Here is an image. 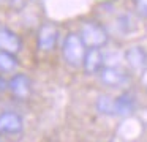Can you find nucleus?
<instances>
[{
  "instance_id": "nucleus-1",
  "label": "nucleus",
  "mask_w": 147,
  "mask_h": 142,
  "mask_svg": "<svg viewBox=\"0 0 147 142\" xmlns=\"http://www.w3.org/2000/svg\"><path fill=\"white\" fill-rule=\"evenodd\" d=\"M86 52H87V46L82 41L81 35L76 33V32H70L62 43V57H63L65 63L73 66V68L82 66Z\"/></svg>"
},
{
  "instance_id": "nucleus-2",
  "label": "nucleus",
  "mask_w": 147,
  "mask_h": 142,
  "mask_svg": "<svg viewBox=\"0 0 147 142\" xmlns=\"http://www.w3.org/2000/svg\"><path fill=\"white\" fill-rule=\"evenodd\" d=\"M79 35L87 47H100L101 49L103 46L108 44V40H109L106 28L103 25H100L98 22H93V21L84 22L81 25Z\"/></svg>"
},
{
  "instance_id": "nucleus-3",
  "label": "nucleus",
  "mask_w": 147,
  "mask_h": 142,
  "mask_svg": "<svg viewBox=\"0 0 147 142\" xmlns=\"http://www.w3.org/2000/svg\"><path fill=\"white\" fill-rule=\"evenodd\" d=\"M59 36H60V32L55 27V24H51V22L43 24L36 32V47H38V50H43V52L54 50L55 46H57Z\"/></svg>"
},
{
  "instance_id": "nucleus-4",
  "label": "nucleus",
  "mask_w": 147,
  "mask_h": 142,
  "mask_svg": "<svg viewBox=\"0 0 147 142\" xmlns=\"http://www.w3.org/2000/svg\"><path fill=\"white\" fill-rule=\"evenodd\" d=\"M8 90L18 100H27L32 95V81L27 74L18 73L8 81Z\"/></svg>"
},
{
  "instance_id": "nucleus-5",
  "label": "nucleus",
  "mask_w": 147,
  "mask_h": 142,
  "mask_svg": "<svg viewBox=\"0 0 147 142\" xmlns=\"http://www.w3.org/2000/svg\"><path fill=\"white\" fill-rule=\"evenodd\" d=\"M98 74H100V81H101L103 84L108 85V87H114V88L115 87H123V85L130 81L127 73L119 69V68H115V66H103Z\"/></svg>"
},
{
  "instance_id": "nucleus-6",
  "label": "nucleus",
  "mask_w": 147,
  "mask_h": 142,
  "mask_svg": "<svg viewBox=\"0 0 147 142\" xmlns=\"http://www.w3.org/2000/svg\"><path fill=\"white\" fill-rule=\"evenodd\" d=\"M24 129V120L13 110L0 114V133L3 134H19Z\"/></svg>"
},
{
  "instance_id": "nucleus-7",
  "label": "nucleus",
  "mask_w": 147,
  "mask_h": 142,
  "mask_svg": "<svg viewBox=\"0 0 147 142\" xmlns=\"http://www.w3.org/2000/svg\"><path fill=\"white\" fill-rule=\"evenodd\" d=\"M125 62L133 71H146L147 69V52L141 46H131L125 50Z\"/></svg>"
},
{
  "instance_id": "nucleus-8",
  "label": "nucleus",
  "mask_w": 147,
  "mask_h": 142,
  "mask_svg": "<svg viewBox=\"0 0 147 142\" xmlns=\"http://www.w3.org/2000/svg\"><path fill=\"white\" fill-rule=\"evenodd\" d=\"M105 66V55L100 47H87L86 57L82 62V68L87 74H96Z\"/></svg>"
},
{
  "instance_id": "nucleus-9",
  "label": "nucleus",
  "mask_w": 147,
  "mask_h": 142,
  "mask_svg": "<svg viewBox=\"0 0 147 142\" xmlns=\"http://www.w3.org/2000/svg\"><path fill=\"white\" fill-rule=\"evenodd\" d=\"M0 49L13 54H18L22 49V41L19 35L5 25H0Z\"/></svg>"
},
{
  "instance_id": "nucleus-10",
  "label": "nucleus",
  "mask_w": 147,
  "mask_h": 142,
  "mask_svg": "<svg viewBox=\"0 0 147 142\" xmlns=\"http://www.w3.org/2000/svg\"><path fill=\"white\" fill-rule=\"evenodd\" d=\"M134 109H136V98L131 93L125 92L115 98V115L128 117L134 112Z\"/></svg>"
},
{
  "instance_id": "nucleus-11",
  "label": "nucleus",
  "mask_w": 147,
  "mask_h": 142,
  "mask_svg": "<svg viewBox=\"0 0 147 142\" xmlns=\"http://www.w3.org/2000/svg\"><path fill=\"white\" fill-rule=\"evenodd\" d=\"M95 107L103 115L115 117V98H111L109 95H100L96 98Z\"/></svg>"
},
{
  "instance_id": "nucleus-12",
  "label": "nucleus",
  "mask_w": 147,
  "mask_h": 142,
  "mask_svg": "<svg viewBox=\"0 0 147 142\" xmlns=\"http://www.w3.org/2000/svg\"><path fill=\"white\" fill-rule=\"evenodd\" d=\"M19 66L16 54L0 49V73H13Z\"/></svg>"
},
{
  "instance_id": "nucleus-13",
  "label": "nucleus",
  "mask_w": 147,
  "mask_h": 142,
  "mask_svg": "<svg viewBox=\"0 0 147 142\" xmlns=\"http://www.w3.org/2000/svg\"><path fill=\"white\" fill-rule=\"evenodd\" d=\"M133 3H134V9L141 16L147 17V0H133Z\"/></svg>"
},
{
  "instance_id": "nucleus-14",
  "label": "nucleus",
  "mask_w": 147,
  "mask_h": 142,
  "mask_svg": "<svg viewBox=\"0 0 147 142\" xmlns=\"http://www.w3.org/2000/svg\"><path fill=\"white\" fill-rule=\"evenodd\" d=\"M5 90H8V81L0 74V93H3Z\"/></svg>"
},
{
  "instance_id": "nucleus-15",
  "label": "nucleus",
  "mask_w": 147,
  "mask_h": 142,
  "mask_svg": "<svg viewBox=\"0 0 147 142\" xmlns=\"http://www.w3.org/2000/svg\"><path fill=\"white\" fill-rule=\"evenodd\" d=\"M32 2H40V0H32Z\"/></svg>"
}]
</instances>
